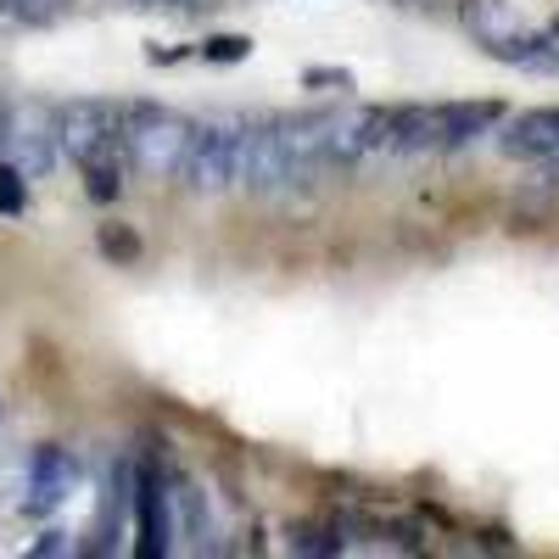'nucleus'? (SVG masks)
<instances>
[{"mask_svg": "<svg viewBox=\"0 0 559 559\" xmlns=\"http://www.w3.org/2000/svg\"><path fill=\"white\" fill-rule=\"evenodd\" d=\"M191 118H179L157 102H123V152L140 179H179L185 146H191Z\"/></svg>", "mask_w": 559, "mask_h": 559, "instance_id": "1", "label": "nucleus"}, {"mask_svg": "<svg viewBox=\"0 0 559 559\" xmlns=\"http://www.w3.org/2000/svg\"><path fill=\"white\" fill-rule=\"evenodd\" d=\"M241 146H247V118H202L191 129V146H185V163H179V185L191 197H224L236 191L241 179Z\"/></svg>", "mask_w": 559, "mask_h": 559, "instance_id": "2", "label": "nucleus"}, {"mask_svg": "<svg viewBox=\"0 0 559 559\" xmlns=\"http://www.w3.org/2000/svg\"><path fill=\"white\" fill-rule=\"evenodd\" d=\"M62 157L57 140V107L45 96H17L7 102V146H0V163H12L23 179H45Z\"/></svg>", "mask_w": 559, "mask_h": 559, "instance_id": "3", "label": "nucleus"}, {"mask_svg": "<svg viewBox=\"0 0 559 559\" xmlns=\"http://www.w3.org/2000/svg\"><path fill=\"white\" fill-rule=\"evenodd\" d=\"M57 140H62V157L90 163L96 152L123 140V107L102 102V96H73V102L57 107Z\"/></svg>", "mask_w": 559, "mask_h": 559, "instance_id": "4", "label": "nucleus"}, {"mask_svg": "<svg viewBox=\"0 0 559 559\" xmlns=\"http://www.w3.org/2000/svg\"><path fill=\"white\" fill-rule=\"evenodd\" d=\"M134 554L140 559H163L174 548V521H168V476L163 464H134Z\"/></svg>", "mask_w": 559, "mask_h": 559, "instance_id": "5", "label": "nucleus"}, {"mask_svg": "<svg viewBox=\"0 0 559 559\" xmlns=\"http://www.w3.org/2000/svg\"><path fill=\"white\" fill-rule=\"evenodd\" d=\"M241 191L252 197H280V191H297L292 179V157H286V134H280V118L269 123H247V146H241Z\"/></svg>", "mask_w": 559, "mask_h": 559, "instance_id": "6", "label": "nucleus"}, {"mask_svg": "<svg viewBox=\"0 0 559 559\" xmlns=\"http://www.w3.org/2000/svg\"><path fill=\"white\" fill-rule=\"evenodd\" d=\"M79 487V459L57 442L34 448L28 459V481H23V515H57Z\"/></svg>", "mask_w": 559, "mask_h": 559, "instance_id": "7", "label": "nucleus"}, {"mask_svg": "<svg viewBox=\"0 0 559 559\" xmlns=\"http://www.w3.org/2000/svg\"><path fill=\"white\" fill-rule=\"evenodd\" d=\"M168 476V521H174V548L191 554H213L218 548V526H213V503L207 492L185 476V471H163Z\"/></svg>", "mask_w": 559, "mask_h": 559, "instance_id": "8", "label": "nucleus"}, {"mask_svg": "<svg viewBox=\"0 0 559 559\" xmlns=\"http://www.w3.org/2000/svg\"><path fill=\"white\" fill-rule=\"evenodd\" d=\"M498 152L515 163H548L559 152V107H526L498 129Z\"/></svg>", "mask_w": 559, "mask_h": 559, "instance_id": "9", "label": "nucleus"}, {"mask_svg": "<svg viewBox=\"0 0 559 559\" xmlns=\"http://www.w3.org/2000/svg\"><path fill=\"white\" fill-rule=\"evenodd\" d=\"M498 118H503L498 102H442V152H464Z\"/></svg>", "mask_w": 559, "mask_h": 559, "instance_id": "10", "label": "nucleus"}, {"mask_svg": "<svg viewBox=\"0 0 559 559\" xmlns=\"http://www.w3.org/2000/svg\"><path fill=\"white\" fill-rule=\"evenodd\" d=\"M79 174H84V197H90V202H118L123 174H129V152H123V140H118V146H107V152H96L90 163H79Z\"/></svg>", "mask_w": 559, "mask_h": 559, "instance_id": "11", "label": "nucleus"}, {"mask_svg": "<svg viewBox=\"0 0 559 559\" xmlns=\"http://www.w3.org/2000/svg\"><path fill=\"white\" fill-rule=\"evenodd\" d=\"M286 537H292L286 548L302 554V559H336V554H347V537H342L336 521H302V526H292Z\"/></svg>", "mask_w": 559, "mask_h": 559, "instance_id": "12", "label": "nucleus"}, {"mask_svg": "<svg viewBox=\"0 0 559 559\" xmlns=\"http://www.w3.org/2000/svg\"><path fill=\"white\" fill-rule=\"evenodd\" d=\"M73 0H0V28H45L57 23Z\"/></svg>", "mask_w": 559, "mask_h": 559, "instance_id": "13", "label": "nucleus"}, {"mask_svg": "<svg viewBox=\"0 0 559 559\" xmlns=\"http://www.w3.org/2000/svg\"><path fill=\"white\" fill-rule=\"evenodd\" d=\"M23 207H28V179H23L12 163H0V213L17 218Z\"/></svg>", "mask_w": 559, "mask_h": 559, "instance_id": "14", "label": "nucleus"}, {"mask_svg": "<svg viewBox=\"0 0 559 559\" xmlns=\"http://www.w3.org/2000/svg\"><path fill=\"white\" fill-rule=\"evenodd\" d=\"M202 57H207V62H241V57H252V39H241V34H213V39L202 45Z\"/></svg>", "mask_w": 559, "mask_h": 559, "instance_id": "15", "label": "nucleus"}, {"mask_svg": "<svg viewBox=\"0 0 559 559\" xmlns=\"http://www.w3.org/2000/svg\"><path fill=\"white\" fill-rule=\"evenodd\" d=\"M96 247H102L107 258H118V263H134V258H140V241L129 236V229H118V224H107V229H102Z\"/></svg>", "mask_w": 559, "mask_h": 559, "instance_id": "16", "label": "nucleus"}, {"mask_svg": "<svg viewBox=\"0 0 559 559\" xmlns=\"http://www.w3.org/2000/svg\"><path fill=\"white\" fill-rule=\"evenodd\" d=\"M73 548H79V543H73L68 532H45L39 543H28V554H39V559H45V554H73Z\"/></svg>", "mask_w": 559, "mask_h": 559, "instance_id": "17", "label": "nucleus"}, {"mask_svg": "<svg viewBox=\"0 0 559 559\" xmlns=\"http://www.w3.org/2000/svg\"><path fill=\"white\" fill-rule=\"evenodd\" d=\"M123 7H140V12H185V0H123Z\"/></svg>", "mask_w": 559, "mask_h": 559, "instance_id": "18", "label": "nucleus"}, {"mask_svg": "<svg viewBox=\"0 0 559 559\" xmlns=\"http://www.w3.org/2000/svg\"><path fill=\"white\" fill-rule=\"evenodd\" d=\"M207 7H218V0H185V12H207Z\"/></svg>", "mask_w": 559, "mask_h": 559, "instance_id": "19", "label": "nucleus"}, {"mask_svg": "<svg viewBox=\"0 0 559 559\" xmlns=\"http://www.w3.org/2000/svg\"><path fill=\"white\" fill-rule=\"evenodd\" d=\"M0 146H7V96H0Z\"/></svg>", "mask_w": 559, "mask_h": 559, "instance_id": "20", "label": "nucleus"}, {"mask_svg": "<svg viewBox=\"0 0 559 559\" xmlns=\"http://www.w3.org/2000/svg\"><path fill=\"white\" fill-rule=\"evenodd\" d=\"M548 179H559V152H554V157H548Z\"/></svg>", "mask_w": 559, "mask_h": 559, "instance_id": "21", "label": "nucleus"}, {"mask_svg": "<svg viewBox=\"0 0 559 559\" xmlns=\"http://www.w3.org/2000/svg\"><path fill=\"white\" fill-rule=\"evenodd\" d=\"M0 419H7V408H0Z\"/></svg>", "mask_w": 559, "mask_h": 559, "instance_id": "22", "label": "nucleus"}]
</instances>
